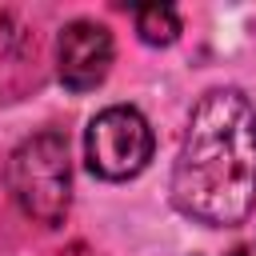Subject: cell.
I'll use <instances>...</instances> for the list:
<instances>
[{"instance_id":"6da1fadb","label":"cell","mask_w":256,"mask_h":256,"mask_svg":"<svg viewBox=\"0 0 256 256\" xmlns=\"http://www.w3.org/2000/svg\"><path fill=\"white\" fill-rule=\"evenodd\" d=\"M172 200L208 228H236L256 208V108L236 88H212L192 108Z\"/></svg>"},{"instance_id":"277c9868","label":"cell","mask_w":256,"mask_h":256,"mask_svg":"<svg viewBox=\"0 0 256 256\" xmlns=\"http://www.w3.org/2000/svg\"><path fill=\"white\" fill-rule=\"evenodd\" d=\"M56 64H60L64 88H72V92L96 88L112 68V36H108V28L96 24V20L64 24V32L56 40Z\"/></svg>"},{"instance_id":"7a4b0ae2","label":"cell","mask_w":256,"mask_h":256,"mask_svg":"<svg viewBox=\"0 0 256 256\" xmlns=\"http://www.w3.org/2000/svg\"><path fill=\"white\" fill-rule=\"evenodd\" d=\"M8 188L20 212L44 228L64 224L72 204V168H68V140L60 132L28 136L8 160Z\"/></svg>"},{"instance_id":"8992f818","label":"cell","mask_w":256,"mask_h":256,"mask_svg":"<svg viewBox=\"0 0 256 256\" xmlns=\"http://www.w3.org/2000/svg\"><path fill=\"white\" fill-rule=\"evenodd\" d=\"M60 256H96V252H92L88 244H68V248L60 252Z\"/></svg>"},{"instance_id":"5b68a950","label":"cell","mask_w":256,"mask_h":256,"mask_svg":"<svg viewBox=\"0 0 256 256\" xmlns=\"http://www.w3.org/2000/svg\"><path fill=\"white\" fill-rule=\"evenodd\" d=\"M136 32L144 44H172L180 36V16L172 4H148L136 8Z\"/></svg>"},{"instance_id":"3957f363","label":"cell","mask_w":256,"mask_h":256,"mask_svg":"<svg viewBox=\"0 0 256 256\" xmlns=\"http://www.w3.org/2000/svg\"><path fill=\"white\" fill-rule=\"evenodd\" d=\"M152 148H156V140H152L148 120L128 104L104 108L88 124V140H84L88 168L100 180H128V176L144 172V164L152 160Z\"/></svg>"}]
</instances>
